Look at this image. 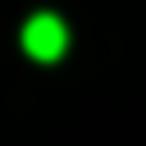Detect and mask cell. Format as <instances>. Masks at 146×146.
<instances>
[{
    "label": "cell",
    "mask_w": 146,
    "mask_h": 146,
    "mask_svg": "<svg viewBox=\"0 0 146 146\" xmlns=\"http://www.w3.org/2000/svg\"><path fill=\"white\" fill-rule=\"evenodd\" d=\"M23 50H27L32 59H41V64L59 59V55L68 50V27H64V18H55V14H32V18L23 23Z\"/></svg>",
    "instance_id": "6da1fadb"
}]
</instances>
